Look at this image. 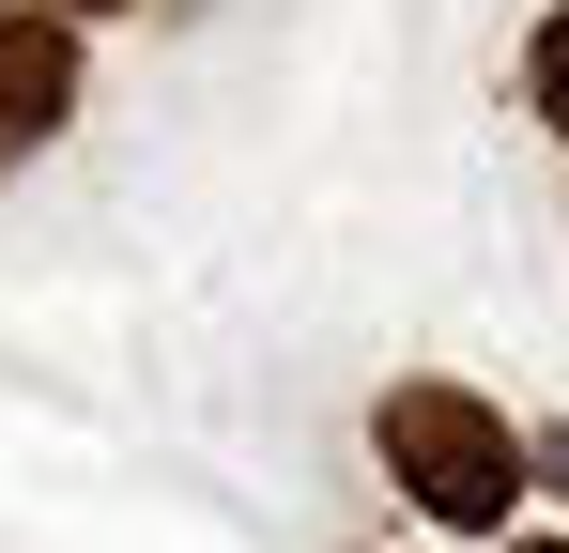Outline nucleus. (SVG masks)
Listing matches in <instances>:
<instances>
[{
    "mask_svg": "<svg viewBox=\"0 0 569 553\" xmlns=\"http://www.w3.org/2000/svg\"><path fill=\"white\" fill-rule=\"evenodd\" d=\"M385 476L447 523V539H508V507H523V431L492 415V400H462V384H385Z\"/></svg>",
    "mask_w": 569,
    "mask_h": 553,
    "instance_id": "f257e3e1",
    "label": "nucleus"
},
{
    "mask_svg": "<svg viewBox=\"0 0 569 553\" xmlns=\"http://www.w3.org/2000/svg\"><path fill=\"white\" fill-rule=\"evenodd\" d=\"M78 108V31L62 16H0V154H31Z\"/></svg>",
    "mask_w": 569,
    "mask_h": 553,
    "instance_id": "f03ea898",
    "label": "nucleus"
},
{
    "mask_svg": "<svg viewBox=\"0 0 569 553\" xmlns=\"http://www.w3.org/2000/svg\"><path fill=\"white\" fill-rule=\"evenodd\" d=\"M523 108H539V123L569 139V0L539 16V47H523Z\"/></svg>",
    "mask_w": 569,
    "mask_h": 553,
    "instance_id": "7ed1b4c3",
    "label": "nucleus"
},
{
    "mask_svg": "<svg viewBox=\"0 0 569 553\" xmlns=\"http://www.w3.org/2000/svg\"><path fill=\"white\" fill-rule=\"evenodd\" d=\"M47 16H123V0H47Z\"/></svg>",
    "mask_w": 569,
    "mask_h": 553,
    "instance_id": "20e7f679",
    "label": "nucleus"
},
{
    "mask_svg": "<svg viewBox=\"0 0 569 553\" xmlns=\"http://www.w3.org/2000/svg\"><path fill=\"white\" fill-rule=\"evenodd\" d=\"M523 553H555V539H523Z\"/></svg>",
    "mask_w": 569,
    "mask_h": 553,
    "instance_id": "39448f33",
    "label": "nucleus"
}]
</instances>
